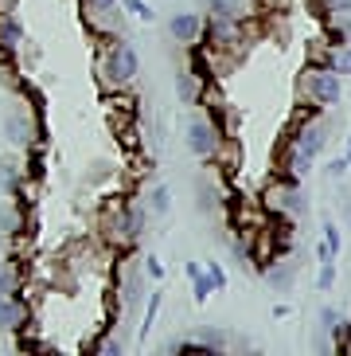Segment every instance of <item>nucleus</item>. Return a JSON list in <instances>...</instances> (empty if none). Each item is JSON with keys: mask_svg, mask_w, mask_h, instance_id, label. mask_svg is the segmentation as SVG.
<instances>
[{"mask_svg": "<svg viewBox=\"0 0 351 356\" xmlns=\"http://www.w3.org/2000/svg\"><path fill=\"white\" fill-rule=\"evenodd\" d=\"M309 95L316 98L320 106H336L343 95V83H340V74L332 71V67H324V71H312L309 74Z\"/></svg>", "mask_w": 351, "mask_h": 356, "instance_id": "nucleus-4", "label": "nucleus"}, {"mask_svg": "<svg viewBox=\"0 0 351 356\" xmlns=\"http://www.w3.org/2000/svg\"><path fill=\"white\" fill-rule=\"evenodd\" d=\"M117 353H121V345H117V341H105V345H102V356H117Z\"/></svg>", "mask_w": 351, "mask_h": 356, "instance_id": "nucleus-23", "label": "nucleus"}, {"mask_svg": "<svg viewBox=\"0 0 351 356\" xmlns=\"http://www.w3.org/2000/svg\"><path fill=\"white\" fill-rule=\"evenodd\" d=\"M121 4H125V8H129V12H133V16H137V20H153V16H156V12H153V4H148V0H121Z\"/></svg>", "mask_w": 351, "mask_h": 356, "instance_id": "nucleus-16", "label": "nucleus"}, {"mask_svg": "<svg viewBox=\"0 0 351 356\" xmlns=\"http://www.w3.org/2000/svg\"><path fill=\"white\" fill-rule=\"evenodd\" d=\"M187 149H191L199 161L215 157L219 153V129L211 126L207 118H191V122H187Z\"/></svg>", "mask_w": 351, "mask_h": 356, "instance_id": "nucleus-2", "label": "nucleus"}, {"mask_svg": "<svg viewBox=\"0 0 351 356\" xmlns=\"http://www.w3.org/2000/svg\"><path fill=\"white\" fill-rule=\"evenodd\" d=\"M281 200H285V204H281L285 211H300V216H305V208H309V204H305V192H300L297 184H289V188L281 192Z\"/></svg>", "mask_w": 351, "mask_h": 356, "instance_id": "nucleus-10", "label": "nucleus"}, {"mask_svg": "<svg viewBox=\"0 0 351 356\" xmlns=\"http://www.w3.org/2000/svg\"><path fill=\"white\" fill-rule=\"evenodd\" d=\"M8 134H12V141H24V122L16 114L8 118Z\"/></svg>", "mask_w": 351, "mask_h": 356, "instance_id": "nucleus-19", "label": "nucleus"}, {"mask_svg": "<svg viewBox=\"0 0 351 356\" xmlns=\"http://www.w3.org/2000/svg\"><path fill=\"white\" fill-rule=\"evenodd\" d=\"M160 302H164V293H160V290L148 293V309H145V325H141V337H148V329H153L156 314H160Z\"/></svg>", "mask_w": 351, "mask_h": 356, "instance_id": "nucleus-14", "label": "nucleus"}, {"mask_svg": "<svg viewBox=\"0 0 351 356\" xmlns=\"http://www.w3.org/2000/svg\"><path fill=\"white\" fill-rule=\"evenodd\" d=\"M20 325H24V305L16 298H0V329L16 333Z\"/></svg>", "mask_w": 351, "mask_h": 356, "instance_id": "nucleus-8", "label": "nucleus"}, {"mask_svg": "<svg viewBox=\"0 0 351 356\" xmlns=\"http://www.w3.org/2000/svg\"><path fill=\"white\" fill-rule=\"evenodd\" d=\"M324 149V126H300L297 137H293V153H289V177L300 180L309 172V165L320 157Z\"/></svg>", "mask_w": 351, "mask_h": 356, "instance_id": "nucleus-1", "label": "nucleus"}, {"mask_svg": "<svg viewBox=\"0 0 351 356\" xmlns=\"http://www.w3.org/2000/svg\"><path fill=\"white\" fill-rule=\"evenodd\" d=\"M145 270L153 274V278H160V274H164V266H160V259H145Z\"/></svg>", "mask_w": 351, "mask_h": 356, "instance_id": "nucleus-21", "label": "nucleus"}, {"mask_svg": "<svg viewBox=\"0 0 351 356\" xmlns=\"http://www.w3.org/2000/svg\"><path fill=\"white\" fill-rule=\"evenodd\" d=\"M348 157H340V161H332V165H328V172H332V177H343V172H348Z\"/></svg>", "mask_w": 351, "mask_h": 356, "instance_id": "nucleus-20", "label": "nucleus"}, {"mask_svg": "<svg viewBox=\"0 0 351 356\" xmlns=\"http://www.w3.org/2000/svg\"><path fill=\"white\" fill-rule=\"evenodd\" d=\"M164 211H168V188L156 184V188L148 192V216H164Z\"/></svg>", "mask_w": 351, "mask_h": 356, "instance_id": "nucleus-13", "label": "nucleus"}, {"mask_svg": "<svg viewBox=\"0 0 351 356\" xmlns=\"http://www.w3.org/2000/svg\"><path fill=\"white\" fill-rule=\"evenodd\" d=\"M332 282H336V262H320V274H316V290L328 293Z\"/></svg>", "mask_w": 351, "mask_h": 356, "instance_id": "nucleus-15", "label": "nucleus"}, {"mask_svg": "<svg viewBox=\"0 0 351 356\" xmlns=\"http://www.w3.org/2000/svg\"><path fill=\"white\" fill-rule=\"evenodd\" d=\"M105 74H110L114 83H133L137 79V51L125 40L105 51Z\"/></svg>", "mask_w": 351, "mask_h": 356, "instance_id": "nucleus-3", "label": "nucleus"}, {"mask_svg": "<svg viewBox=\"0 0 351 356\" xmlns=\"http://www.w3.org/2000/svg\"><path fill=\"white\" fill-rule=\"evenodd\" d=\"M191 293H196V302L203 305L207 298H211V293H215V282H211V274H203V270H199L196 278H191Z\"/></svg>", "mask_w": 351, "mask_h": 356, "instance_id": "nucleus-11", "label": "nucleus"}, {"mask_svg": "<svg viewBox=\"0 0 351 356\" xmlns=\"http://www.w3.org/2000/svg\"><path fill=\"white\" fill-rule=\"evenodd\" d=\"M20 40H24L20 20L4 12V16H0V51H4V55H16V51H20Z\"/></svg>", "mask_w": 351, "mask_h": 356, "instance_id": "nucleus-6", "label": "nucleus"}, {"mask_svg": "<svg viewBox=\"0 0 351 356\" xmlns=\"http://www.w3.org/2000/svg\"><path fill=\"white\" fill-rule=\"evenodd\" d=\"M348 165H351V137H348Z\"/></svg>", "mask_w": 351, "mask_h": 356, "instance_id": "nucleus-24", "label": "nucleus"}, {"mask_svg": "<svg viewBox=\"0 0 351 356\" xmlns=\"http://www.w3.org/2000/svg\"><path fill=\"white\" fill-rule=\"evenodd\" d=\"M207 12H211V24H238L242 4L238 0H207Z\"/></svg>", "mask_w": 351, "mask_h": 356, "instance_id": "nucleus-7", "label": "nucleus"}, {"mask_svg": "<svg viewBox=\"0 0 351 356\" xmlns=\"http://www.w3.org/2000/svg\"><path fill=\"white\" fill-rule=\"evenodd\" d=\"M168 32L176 35V43H196L203 35V20H199L196 12H180V16H172Z\"/></svg>", "mask_w": 351, "mask_h": 356, "instance_id": "nucleus-5", "label": "nucleus"}, {"mask_svg": "<svg viewBox=\"0 0 351 356\" xmlns=\"http://www.w3.org/2000/svg\"><path fill=\"white\" fill-rule=\"evenodd\" d=\"M266 278H269V286H277V290H285V286L293 282V262H277V266H273V270H269Z\"/></svg>", "mask_w": 351, "mask_h": 356, "instance_id": "nucleus-12", "label": "nucleus"}, {"mask_svg": "<svg viewBox=\"0 0 351 356\" xmlns=\"http://www.w3.org/2000/svg\"><path fill=\"white\" fill-rule=\"evenodd\" d=\"M316 254H320V262H336V254H340V227L324 223V235H320V247H316Z\"/></svg>", "mask_w": 351, "mask_h": 356, "instance_id": "nucleus-9", "label": "nucleus"}, {"mask_svg": "<svg viewBox=\"0 0 351 356\" xmlns=\"http://www.w3.org/2000/svg\"><path fill=\"white\" fill-rule=\"evenodd\" d=\"M207 274H211V282H215V290H223V286H227V270H223L219 262H207Z\"/></svg>", "mask_w": 351, "mask_h": 356, "instance_id": "nucleus-18", "label": "nucleus"}, {"mask_svg": "<svg viewBox=\"0 0 351 356\" xmlns=\"http://www.w3.org/2000/svg\"><path fill=\"white\" fill-rule=\"evenodd\" d=\"M328 67H332L336 74H351V51H336V55L328 59Z\"/></svg>", "mask_w": 351, "mask_h": 356, "instance_id": "nucleus-17", "label": "nucleus"}, {"mask_svg": "<svg viewBox=\"0 0 351 356\" xmlns=\"http://www.w3.org/2000/svg\"><path fill=\"white\" fill-rule=\"evenodd\" d=\"M90 4H94L98 12H114V4H117V0H90Z\"/></svg>", "mask_w": 351, "mask_h": 356, "instance_id": "nucleus-22", "label": "nucleus"}]
</instances>
